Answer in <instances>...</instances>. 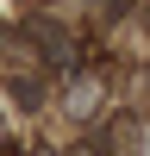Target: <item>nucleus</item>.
<instances>
[{"instance_id":"obj_2","label":"nucleus","mask_w":150,"mask_h":156,"mask_svg":"<svg viewBox=\"0 0 150 156\" xmlns=\"http://www.w3.org/2000/svg\"><path fill=\"white\" fill-rule=\"evenodd\" d=\"M6 94L19 100V106H38V100H44V81H38V75H19V69H12V75H6Z\"/></svg>"},{"instance_id":"obj_1","label":"nucleus","mask_w":150,"mask_h":156,"mask_svg":"<svg viewBox=\"0 0 150 156\" xmlns=\"http://www.w3.org/2000/svg\"><path fill=\"white\" fill-rule=\"evenodd\" d=\"M25 31H31V44L44 50L50 62H75V44H69V37H62V25H50V19H31V25H25Z\"/></svg>"}]
</instances>
